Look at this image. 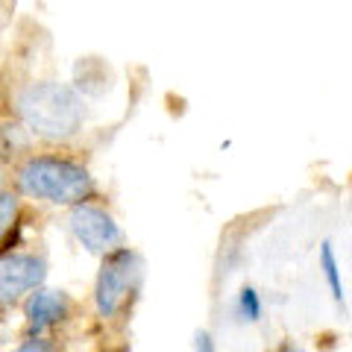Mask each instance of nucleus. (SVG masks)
Wrapping results in <instances>:
<instances>
[{
	"mask_svg": "<svg viewBox=\"0 0 352 352\" xmlns=\"http://www.w3.org/2000/svg\"><path fill=\"white\" fill-rule=\"evenodd\" d=\"M47 264L36 252H0V305H9L41 288Z\"/></svg>",
	"mask_w": 352,
	"mask_h": 352,
	"instance_id": "nucleus-5",
	"label": "nucleus"
},
{
	"mask_svg": "<svg viewBox=\"0 0 352 352\" xmlns=\"http://www.w3.org/2000/svg\"><path fill=\"white\" fill-rule=\"evenodd\" d=\"M288 352H305V349H300V346H288Z\"/></svg>",
	"mask_w": 352,
	"mask_h": 352,
	"instance_id": "nucleus-13",
	"label": "nucleus"
},
{
	"mask_svg": "<svg viewBox=\"0 0 352 352\" xmlns=\"http://www.w3.org/2000/svg\"><path fill=\"white\" fill-rule=\"evenodd\" d=\"M141 276H144V264H141L138 252H132L126 247L115 250L112 256L103 258V267L97 273V285H94V305L100 317H118L129 300L135 296Z\"/></svg>",
	"mask_w": 352,
	"mask_h": 352,
	"instance_id": "nucleus-3",
	"label": "nucleus"
},
{
	"mask_svg": "<svg viewBox=\"0 0 352 352\" xmlns=\"http://www.w3.org/2000/svg\"><path fill=\"white\" fill-rule=\"evenodd\" d=\"M235 317L241 323H258L264 317V302L252 285H244L235 296Z\"/></svg>",
	"mask_w": 352,
	"mask_h": 352,
	"instance_id": "nucleus-8",
	"label": "nucleus"
},
{
	"mask_svg": "<svg viewBox=\"0 0 352 352\" xmlns=\"http://www.w3.org/2000/svg\"><path fill=\"white\" fill-rule=\"evenodd\" d=\"M194 352H217L212 335H208V332H197L194 335Z\"/></svg>",
	"mask_w": 352,
	"mask_h": 352,
	"instance_id": "nucleus-10",
	"label": "nucleus"
},
{
	"mask_svg": "<svg viewBox=\"0 0 352 352\" xmlns=\"http://www.w3.org/2000/svg\"><path fill=\"white\" fill-rule=\"evenodd\" d=\"M71 311V300L62 291H47L41 288L27 300V326L30 335L38 338L41 332H47L56 323H62Z\"/></svg>",
	"mask_w": 352,
	"mask_h": 352,
	"instance_id": "nucleus-6",
	"label": "nucleus"
},
{
	"mask_svg": "<svg viewBox=\"0 0 352 352\" xmlns=\"http://www.w3.org/2000/svg\"><path fill=\"white\" fill-rule=\"evenodd\" d=\"M15 220H18V200L12 194H0V241L9 235Z\"/></svg>",
	"mask_w": 352,
	"mask_h": 352,
	"instance_id": "nucleus-9",
	"label": "nucleus"
},
{
	"mask_svg": "<svg viewBox=\"0 0 352 352\" xmlns=\"http://www.w3.org/2000/svg\"><path fill=\"white\" fill-rule=\"evenodd\" d=\"M18 188L56 206H80L94 194V179L80 162L65 156H32L18 168Z\"/></svg>",
	"mask_w": 352,
	"mask_h": 352,
	"instance_id": "nucleus-2",
	"label": "nucleus"
},
{
	"mask_svg": "<svg viewBox=\"0 0 352 352\" xmlns=\"http://www.w3.org/2000/svg\"><path fill=\"white\" fill-rule=\"evenodd\" d=\"M3 179H6V176H3V168H0V188H3Z\"/></svg>",
	"mask_w": 352,
	"mask_h": 352,
	"instance_id": "nucleus-12",
	"label": "nucleus"
},
{
	"mask_svg": "<svg viewBox=\"0 0 352 352\" xmlns=\"http://www.w3.org/2000/svg\"><path fill=\"white\" fill-rule=\"evenodd\" d=\"M15 112L36 135L50 141H65L80 132L85 118V103L65 82H32L18 91Z\"/></svg>",
	"mask_w": 352,
	"mask_h": 352,
	"instance_id": "nucleus-1",
	"label": "nucleus"
},
{
	"mask_svg": "<svg viewBox=\"0 0 352 352\" xmlns=\"http://www.w3.org/2000/svg\"><path fill=\"white\" fill-rule=\"evenodd\" d=\"M68 226H71L74 238L80 241L88 252H97V256H112L115 250H120V241H124L115 217L94 203L74 206L68 214Z\"/></svg>",
	"mask_w": 352,
	"mask_h": 352,
	"instance_id": "nucleus-4",
	"label": "nucleus"
},
{
	"mask_svg": "<svg viewBox=\"0 0 352 352\" xmlns=\"http://www.w3.org/2000/svg\"><path fill=\"white\" fill-rule=\"evenodd\" d=\"M15 352H50V344H47V340H41V338H30Z\"/></svg>",
	"mask_w": 352,
	"mask_h": 352,
	"instance_id": "nucleus-11",
	"label": "nucleus"
},
{
	"mask_svg": "<svg viewBox=\"0 0 352 352\" xmlns=\"http://www.w3.org/2000/svg\"><path fill=\"white\" fill-rule=\"evenodd\" d=\"M317 264H320V273H323V279H326L329 296L335 300L338 308H346V288H344V276H340V258H338L332 241H323V244H320V256H317Z\"/></svg>",
	"mask_w": 352,
	"mask_h": 352,
	"instance_id": "nucleus-7",
	"label": "nucleus"
}]
</instances>
